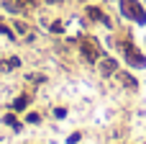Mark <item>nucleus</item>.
Wrapping results in <instances>:
<instances>
[{
	"label": "nucleus",
	"mask_w": 146,
	"mask_h": 144,
	"mask_svg": "<svg viewBox=\"0 0 146 144\" xmlns=\"http://www.w3.org/2000/svg\"><path fill=\"white\" fill-rule=\"evenodd\" d=\"M121 80H123V82H126V85H128V88H133V85H136V82H133V80H131V77H128V75H121Z\"/></svg>",
	"instance_id": "nucleus-10"
},
{
	"label": "nucleus",
	"mask_w": 146,
	"mask_h": 144,
	"mask_svg": "<svg viewBox=\"0 0 146 144\" xmlns=\"http://www.w3.org/2000/svg\"><path fill=\"white\" fill-rule=\"evenodd\" d=\"M5 121H8V124H10L13 129H21V124L15 121V116H13V113H8V116H5Z\"/></svg>",
	"instance_id": "nucleus-8"
},
{
	"label": "nucleus",
	"mask_w": 146,
	"mask_h": 144,
	"mask_svg": "<svg viewBox=\"0 0 146 144\" xmlns=\"http://www.w3.org/2000/svg\"><path fill=\"white\" fill-rule=\"evenodd\" d=\"M115 70H118L115 59H110V57H100V72H103V75H113Z\"/></svg>",
	"instance_id": "nucleus-4"
},
{
	"label": "nucleus",
	"mask_w": 146,
	"mask_h": 144,
	"mask_svg": "<svg viewBox=\"0 0 146 144\" xmlns=\"http://www.w3.org/2000/svg\"><path fill=\"white\" fill-rule=\"evenodd\" d=\"M54 116H56V119H64V116H67V108H56Z\"/></svg>",
	"instance_id": "nucleus-11"
},
{
	"label": "nucleus",
	"mask_w": 146,
	"mask_h": 144,
	"mask_svg": "<svg viewBox=\"0 0 146 144\" xmlns=\"http://www.w3.org/2000/svg\"><path fill=\"white\" fill-rule=\"evenodd\" d=\"M13 67H18V59H15V57L8 59V62H0V72H8V70H13Z\"/></svg>",
	"instance_id": "nucleus-6"
},
{
	"label": "nucleus",
	"mask_w": 146,
	"mask_h": 144,
	"mask_svg": "<svg viewBox=\"0 0 146 144\" xmlns=\"http://www.w3.org/2000/svg\"><path fill=\"white\" fill-rule=\"evenodd\" d=\"M26 106H28V98H18V100L13 103V108H15V111H21V108H26Z\"/></svg>",
	"instance_id": "nucleus-7"
},
{
	"label": "nucleus",
	"mask_w": 146,
	"mask_h": 144,
	"mask_svg": "<svg viewBox=\"0 0 146 144\" xmlns=\"http://www.w3.org/2000/svg\"><path fill=\"white\" fill-rule=\"evenodd\" d=\"M80 49H82V54H85L87 62H95V59L103 54L100 46L95 44V39H90V36H82V39H80Z\"/></svg>",
	"instance_id": "nucleus-1"
},
{
	"label": "nucleus",
	"mask_w": 146,
	"mask_h": 144,
	"mask_svg": "<svg viewBox=\"0 0 146 144\" xmlns=\"http://www.w3.org/2000/svg\"><path fill=\"white\" fill-rule=\"evenodd\" d=\"M0 33H5V36H13V33H10V31H8V28H5L3 23H0Z\"/></svg>",
	"instance_id": "nucleus-12"
},
{
	"label": "nucleus",
	"mask_w": 146,
	"mask_h": 144,
	"mask_svg": "<svg viewBox=\"0 0 146 144\" xmlns=\"http://www.w3.org/2000/svg\"><path fill=\"white\" fill-rule=\"evenodd\" d=\"M33 5H36V0H18V8H26V10H28V8H33Z\"/></svg>",
	"instance_id": "nucleus-9"
},
{
	"label": "nucleus",
	"mask_w": 146,
	"mask_h": 144,
	"mask_svg": "<svg viewBox=\"0 0 146 144\" xmlns=\"http://www.w3.org/2000/svg\"><path fill=\"white\" fill-rule=\"evenodd\" d=\"M121 10L128 15V18H133V21H141L144 23L146 21V13H144V8L136 3V0H121Z\"/></svg>",
	"instance_id": "nucleus-2"
},
{
	"label": "nucleus",
	"mask_w": 146,
	"mask_h": 144,
	"mask_svg": "<svg viewBox=\"0 0 146 144\" xmlns=\"http://www.w3.org/2000/svg\"><path fill=\"white\" fill-rule=\"evenodd\" d=\"M123 52H126V59H128L133 67H146V59L139 54V49H136V46H131V44H123Z\"/></svg>",
	"instance_id": "nucleus-3"
},
{
	"label": "nucleus",
	"mask_w": 146,
	"mask_h": 144,
	"mask_svg": "<svg viewBox=\"0 0 146 144\" xmlns=\"http://www.w3.org/2000/svg\"><path fill=\"white\" fill-rule=\"evenodd\" d=\"M49 3H59V0H49Z\"/></svg>",
	"instance_id": "nucleus-13"
},
{
	"label": "nucleus",
	"mask_w": 146,
	"mask_h": 144,
	"mask_svg": "<svg viewBox=\"0 0 146 144\" xmlns=\"http://www.w3.org/2000/svg\"><path fill=\"white\" fill-rule=\"evenodd\" d=\"M87 15H90L92 21H103V23H108V18L103 15V10H100V8H87Z\"/></svg>",
	"instance_id": "nucleus-5"
}]
</instances>
